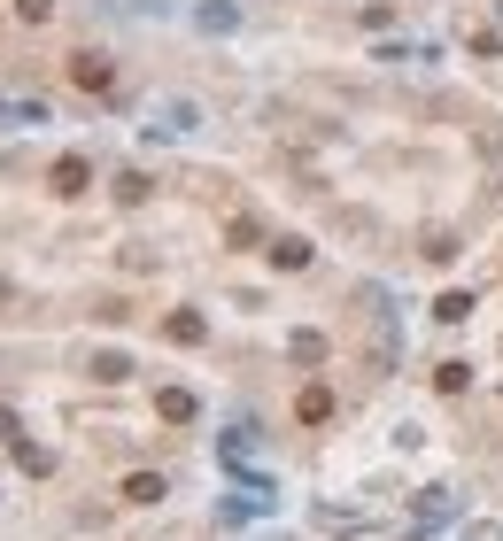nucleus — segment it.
Listing matches in <instances>:
<instances>
[{
  "label": "nucleus",
  "instance_id": "obj_1",
  "mask_svg": "<svg viewBox=\"0 0 503 541\" xmlns=\"http://www.w3.org/2000/svg\"><path fill=\"white\" fill-rule=\"evenodd\" d=\"M55 194H86V163H78V155L55 163Z\"/></svg>",
  "mask_w": 503,
  "mask_h": 541
},
{
  "label": "nucleus",
  "instance_id": "obj_2",
  "mask_svg": "<svg viewBox=\"0 0 503 541\" xmlns=\"http://www.w3.org/2000/svg\"><path fill=\"white\" fill-rule=\"evenodd\" d=\"M70 70H78V86H109V62H101V55H78Z\"/></svg>",
  "mask_w": 503,
  "mask_h": 541
},
{
  "label": "nucleus",
  "instance_id": "obj_3",
  "mask_svg": "<svg viewBox=\"0 0 503 541\" xmlns=\"http://www.w3.org/2000/svg\"><path fill=\"white\" fill-rule=\"evenodd\" d=\"M47 8H55V0H16V16H31V24H39Z\"/></svg>",
  "mask_w": 503,
  "mask_h": 541
}]
</instances>
